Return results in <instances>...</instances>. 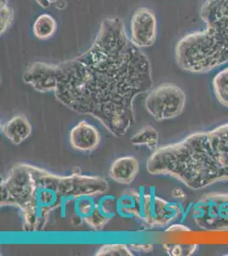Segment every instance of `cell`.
Here are the masks:
<instances>
[{
	"label": "cell",
	"instance_id": "d6986e66",
	"mask_svg": "<svg viewBox=\"0 0 228 256\" xmlns=\"http://www.w3.org/2000/svg\"><path fill=\"white\" fill-rule=\"evenodd\" d=\"M35 1H36L42 8L46 9V8H48V7L51 4V3H52L54 0H35Z\"/></svg>",
	"mask_w": 228,
	"mask_h": 256
},
{
	"label": "cell",
	"instance_id": "4fadbf2b",
	"mask_svg": "<svg viewBox=\"0 0 228 256\" xmlns=\"http://www.w3.org/2000/svg\"><path fill=\"white\" fill-rule=\"evenodd\" d=\"M140 207L138 190L126 189L116 200L117 214L124 218H137Z\"/></svg>",
	"mask_w": 228,
	"mask_h": 256
},
{
	"label": "cell",
	"instance_id": "ac0fdd59",
	"mask_svg": "<svg viewBox=\"0 0 228 256\" xmlns=\"http://www.w3.org/2000/svg\"><path fill=\"white\" fill-rule=\"evenodd\" d=\"M95 256H131L133 254L128 246L124 244L102 245Z\"/></svg>",
	"mask_w": 228,
	"mask_h": 256
},
{
	"label": "cell",
	"instance_id": "52a82bcc",
	"mask_svg": "<svg viewBox=\"0 0 228 256\" xmlns=\"http://www.w3.org/2000/svg\"><path fill=\"white\" fill-rule=\"evenodd\" d=\"M140 207L137 218L149 226H164L178 218L181 208L177 204L159 198L154 192L139 190Z\"/></svg>",
	"mask_w": 228,
	"mask_h": 256
},
{
	"label": "cell",
	"instance_id": "3957f363",
	"mask_svg": "<svg viewBox=\"0 0 228 256\" xmlns=\"http://www.w3.org/2000/svg\"><path fill=\"white\" fill-rule=\"evenodd\" d=\"M146 168L151 174L171 176L192 190L228 181V123L159 147Z\"/></svg>",
	"mask_w": 228,
	"mask_h": 256
},
{
	"label": "cell",
	"instance_id": "5bb4252c",
	"mask_svg": "<svg viewBox=\"0 0 228 256\" xmlns=\"http://www.w3.org/2000/svg\"><path fill=\"white\" fill-rule=\"evenodd\" d=\"M57 30V22L52 16L42 14L38 16L32 26V32L36 38L46 40L51 38Z\"/></svg>",
	"mask_w": 228,
	"mask_h": 256
},
{
	"label": "cell",
	"instance_id": "7c38bea8",
	"mask_svg": "<svg viewBox=\"0 0 228 256\" xmlns=\"http://www.w3.org/2000/svg\"><path fill=\"white\" fill-rule=\"evenodd\" d=\"M4 137L12 144L18 146L28 138L32 134V126L23 114L12 117L2 128Z\"/></svg>",
	"mask_w": 228,
	"mask_h": 256
},
{
	"label": "cell",
	"instance_id": "277c9868",
	"mask_svg": "<svg viewBox=\"0 0 228 256\" xmlns=\"http://www.w3.org/2000/svg\"><path fill=\"white\" fill-rule=\"evenodd\" d=\"M205 28L185 35L176 46L182 70L207 73L228 62V0H205L200 9Z\"/></svg>",
	"mask_w": 228,
	"mask_h": 256
},
{
	"label": "cell",
	"instance_id": "9a60e30c",
	"mask_svg": "<svg viewBox=\"0 0 228 256\" xmlns=\"http://www.w3.org/2000/svg\"><path fill=\"white\" fill-rule=\"evenodd\" d=\"M159 141L158 132L151 126L142 128L130 138V142L133 146H146L153 152L159 148Z\"/></svg>",
	"mask_w": 228,
	"mask_h": 256
},
{
	"label": "cell",
	"instance_id": "6da1fadb",
	"mask_svg": "<svg viewBox=\"0 0 228 256\" xmlns=\"http://www.w3.org/2000/svg\"><path fill=\"white\" fill-rule=\"evenodd\" d=\"M22 79L38 92H52L71 110L94 117L115 137L133 126L134 102L153 86L150 61L119 18L101 22L86 52L61 64H31Z\"/></svg>",
	"mask_w": 228,
	"mask_h": 256
},
{
	"label": "cell",
	"instance_id": "9c48e42d",
	"mask_svg": "<svg viewBox=\"0 0 228 256\" xmlns=\"http://www.w3.org/2000/svg\"><path fill=\"white\" fill-rule=\"evenodd\" d=\"M69 141L72 148L76 150L93 152L100 144L101 135L94 126L82 120L70 131Z\"/></svg>",
	"mask_w": 228,
	"mask_h": 256
},
{
	"label": "cell",
	"instance_id": "2e32d148",
	"mask_svg": "<svg viewBox=\"0 0 228 256\" xmlns=\"http://www.w3.org/2000/svg\"><path fill=\"white\" fill-rule=\"evenodd\" d=\"M212 86L218 102L228 108V67L217 74Z\"/></svg>",
	"mask_w": 228,
	"mask_h": 256
},
{
	"label": "cell",
	"instance_id": "e0dca14e",
	"mask_svg": "<svg viewBox=\"0 0 228 256\" xmlns=\"http://www.w3.org/2000/svg\"><path fill=\"white\" fill-rule=\"evenodd\" d=\"M14 10L8 0H0V34H3L9 30L14 20Z\"/></svg>",
	"mask_w": 228,
	"mask_h": 256
},
{
	"label": "cell",
	"instance_id": "7a4b0ae2",
	"mask_svg": "<svg viewBox=\"0 0 228 256\" xmlns=\"http://www.w3.org/2000/svg\"><path fill=\"white\" fill-rule=\"evenodd\" d=\"M108 189L104 178L72 174H55L32 164L20 163L13 166L0 186L1 206L17 208L21 212L24 232H40L50 214L76 198L88 194H103Z\"/></svg>",
	"mask_w": 228,
	"mask_h": 256
},
{
	"label": "cell",
	"instance_id": "30bf717a",
	"mask_svg": "<svg viewBox=\"0 0 228 256\" xmlns=\"http://www.w3.org/2000/svg\"><path fill=\"white\" fill-rule=\"evenodd\" d=\"M116 200L117 199L114 196L104 195V193L99 194L92 217L87 226L95 230L103 229L105 226L117 214Z\"/></svg>",
	"mask_w": 228,
	"mask_h": 256
},
{
	"label": "cell",
	"instance_id": "5b68a950",
	"mask_svg": "<svg viewBox=\"0 0 228 256\" xmlns=\"http://www.w3.org/2000/svg\"><path fill=\"white\" fill-rule=\"evenodd\" d=\"M186 94L173 83H164L153 90L145 100V107L157 122L179 116L185 108Z\"/></svg>",
	"mask_w": 228,
	"mask_h": 256
},
{
	"label": "cell",
	"instance_id": "8992f818",
	"mask_svg": "<svg viewBox=\"0 0 228 256\" xmlns=\"http://www.w3.org/2000/svg\"><path fill=\"white\" fill-rule=\"evenodd\" d=\"M197 226L210 232L228 230V193L207 194L193 208Z\"/></svg>",
	"mask_w": 228,
	"mask_h": 256
},
{
	"label": "cell",
	"instance_id": "8fae6325",
	"mask_svg": "<svg viewBox=\"0 0 228 256\" xmlns=\"http://www.w3.org/2000/svg\"><path fill=\"white\" fill-rule=\"evenodd\" d=\"M140 165L134 156H123L116 159L109 168V176L121 184H130L138 174Z\"/></svg>",
	"mask_w": 228,
	"mask_h": 256
},
{
	"label": "cell",
	"instance_id": "ba28073f",
	"mask_svg": "<svg viewBox=\"0 0 228 256\" xmlns=\"http://www.w3.org/2000/svg\"><path fill=\"white\" fill-rule=\"evenodd\" d=\"M158 22L155 13L142 7L134 12L130 20V40L139 49L153 46L157 38Z\"/></svg>",
	"mask_w": 228,
	"mask_h": 256
}]
</instances>
